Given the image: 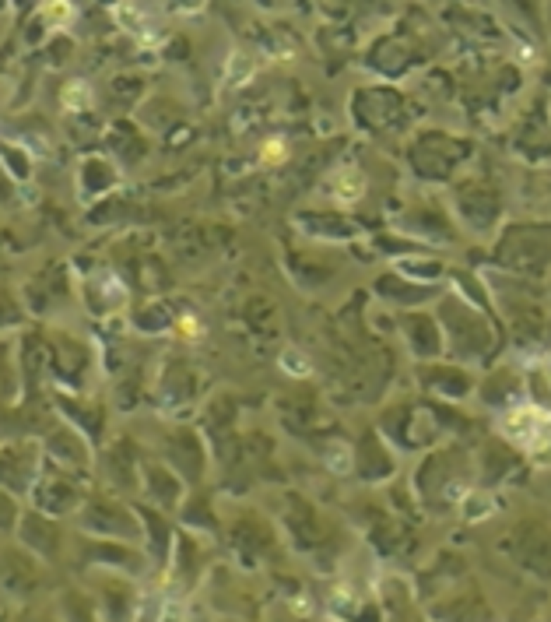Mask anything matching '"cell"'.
Returning <instances> with one entry per match:
<instances>
[{
  "instance_id": "2",
  "label": "cell",
  "mask_w": 551,
  "mask_h": 622,
  "mask_svg": "<svg viewBox=\"0 0 551 622\" xmlns=\"http://www.w3.org/2000/svg\"><path fill=\"white\" fill-rule=\"evenodd\" d=\"M271 158H284V144H267L264 148V162H271Z\"/></svg>"
},
{
  "instance_id": "1",
  "label": "cell",
  "mask_w": 551,
  "mask_h": 622,
  "mask_svg": "<svg viewBox=\"0 0 551 622\" xmlns=\"http://www.w3.org/2000/svg\"><path fill=\"white\" fill-rule=\"evenodd\" d=\"M337 194H341V201H355L358 194H362V176L351 169V173H341L337 176Z\"/></svg>"
}]
</instances>
